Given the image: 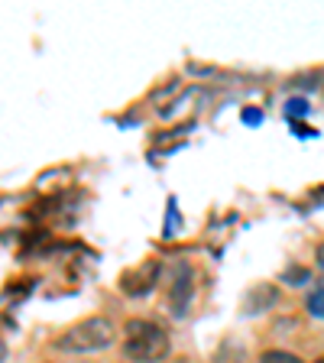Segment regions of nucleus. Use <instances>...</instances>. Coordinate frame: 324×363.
Segmentation results:
<instances>
[{
	"instance_id": "nucleus-1",
	"label": "nucleus",
	"mask_w": 324,
	"mask_h": 363,
	"mask_svg": "<svg viewBox=\"0 0 324 363\" xmlns=\"http://www.w3.org/2000/svg\"><path fill=\"white\" fill-rule=\"evenodd\" d=\"M113 325L107 321V318L101 315H91L84 318V321H78V325L65 328V331L59 334V340H55V347L65 350V354H94V350H104L113 344Z\"/></svg>"
},
{
	"instance_id": "nucleus-2",
	"label": "nucleus",
	"mask_w": 324,
	"mask_h": 363,
	"mask_svg": "<svg viewBox=\"0 0 324 363\" xmlns=\"http://www.w3.org/2000/svg\"><path fill=\"white\" fill-rule=\"evenodd\" d=\"M127 340H123V354L136 363H159L166 360L172 350V340L152 321H130L127 325Z\"/></svg>"
},
{
	"instance_id": "nucleus-3",
	"label": "nucleus",
	"mask_w": 324,
	"mask_h": 363,
	"mask_svg": "<svg viewBox=\"0 0 324 363\" xmlns=\"http://www.w3.org/2000/svg\"><path fill=\"white\" fill-rule=\"evenodd\" d=\"M191 295H195V269H191V263H185V259L169 263V305H172V311L181 315L189 308Z\"/></svg>"
},
{
	"instance_id": "nucleus-4",
	"label": "nucleus",
	"mask_w": 324,
	"mask_h": 363,
	"mask_svg": "<svg viewBox=\"0 0 324 363\" xmlns=\"http://www.w3.org/2000/svg\"><path fill=\"white\" fill-rule=\"evenodd\" d=\"M159 272H162V266H159L156 259H146V263H140V266L123 272L121 289L127 295H146V292H152V286L159 282Z\"/></svg>"
},
{
	"instance_id": "nucleus-5",
	"label": "nucleus",
	"mask_w": 324,
	"mask_h": 363,
	"mask_svg": "<svg viewBox=\"0 0 324 363\" xmlns=\"http://www.w3.org/2000/svg\"><path fill=\"white\" fill-rule=\"evenodd\" d=\"M259 363H302L295 354H286V350H266L263 357H259Z\"/></svg>"
},
{
	"instance_id": "nucleus-6",
	"label": "nucleus",
	"mask_w": 324,
	"mask_h": 363,
	"mask_svg": "<svg viewBox=\"0 0 324 363\" xmlns=\"http://www.w3.org/2000/svg\"><path fill=\"white\" fill-rule=\"evenodd\" d=\"M308 311L315 318H324V282H321V289H315V292L308 295Z\"/></svg>"
},
{
	"instance_id": "nucleus-7",
	"label": "nucleus",
	"mask_w": 324,
	"mask_h": 363,
	"mask_svg": "<svg viewBox=\"0 0 324 363\" xmlns=\"http://www.w3.org/2000/svg\"><path fill=\"white\" fill-rule=\"evenodd\" d=\"M286 111H289V117H295V113H298V117H305V113H308V101L292 98V101L286 104Z\"/></svg>"
},
{
	"instance_id": "nucleus-8",
	"label": "nucleus",
	"mask_w": 324,
	"mask_h": 363,
	"mask_svg": "<svg viewBox=\"0 0 324 363\" xmlns=\"http://www.w3.org/2000/svg\"><path fill=\"white\" fill-rule=\"evenodd\" d=\"M240 117H243V123H250V127H259V123H263V113H259L257 107H247Z\"/></svg>"
},
{
	"instance_id": "nucleus-9",
	"label": "nucleus",
	"mask_w": 324,
	"mask_h": 363,
	"mask_svg": "<svg viewBox=\"0 0 324 363\" xmlns=\"http://www.w3.org/2000/svg\"><path fill=\"white\" fill-rule=\"evenodd\" d=\"M286 279L289 282H305V279H308V269H302V266H298V269H289Z\"/></svg>"
},
{
	"instance_id": "nucleus-10",
	"label": "nucleus",
	"mask_w": 324,
	"mask_h": 363,
	"mask_svg": "<svg viewBox=\"0 0 324 363\" xmlns=\"http://www.w3.org/2000/svg\"><path fill=\"white\" fill-rule=\"evenodd\" d=\"M295 133H298V136H315V130H311V127H298V123H295Z\"/></svg>"
},
{
	"instance_id": "nucleus-11",
	"label": "nucleus",
	"mask_w": 324,
	"mask_h": 363,
	"mask_svg": "<svg viewBox=\"0 0 324 363\" xmlns=\"http://www.w3.org/2000/svg\"><path fill=\"white\" fill-rule=\"evenodd\" d=\"M318 266H321V269H324V243H321V247H318Z\"/></svg>"
},
{
	"instance_id": "nucleus-12",
	"label": "nucleus",
	"mask_w": 324,
	"mask_h": 363,
	"mask_svg": "<svg viewBox=\"0 0 324 363\" xmlns=\"http://www.w3.org/2000/svg\"><path fill=\"white\" fill-rule=\"evenodd\" d=\"M4 357H7V344H4V340H0V360H4Z\"/></svg>"
},
{
	"instance_id": "nucleus-13",
	"label": "nucleus",
	"mask_w": 324,
	"mask_h": 363,
	"mask_svg": "<svg viewBox=\"0 0 324 363\" xmlns=\"http://www.w3.org/2000/svg\"><path fill=\"white\" fill-rule=\"evenodd\" d=\"M318 363H324V357H321V360H318Z\"/></svg>"
}]
</instances>
